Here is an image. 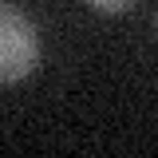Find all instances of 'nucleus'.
<instances>
[{"instance_id":"nucleus-1","label":"nucleus","mask_w":158,"mask_h":158,"mask_svg":"<svg viewBox=\"0 0 158 158\" xmlns=\"http://www.w3.org/2000/svg\"><path fill=\"white\" fill-rule=\"evenodd\" d=\"M40 63V32L16 4H0V87L24 79Z\"/></svg>"},{"instance_id":"nucleus-3","label":"nucleus","mask_w":158,"mask_h":158,"mask_svg":"<svg viewBox=\"0 0 158 158\" xmlns=\"http://www.w3.org/2000/svg\"><path fill=\"white\" fill-rule=\"evenodd\" d=\"M154 32H158V12H154Z\"/></svg>"},{"instance_id":"nucleus-2","label":"nucleus","mask_w":158,"mask_h":158,"mask_svg":"<svg viewBox=\"0 0 158 158\" xmlns=\"http://www.w3.org/2000/svg\"><path fill=\"white\" fill-rule=\"evenodd\" d=\"M95 12H103V16H118V12H127L135 0H87Z\"/></svg>"}]
</instances>
